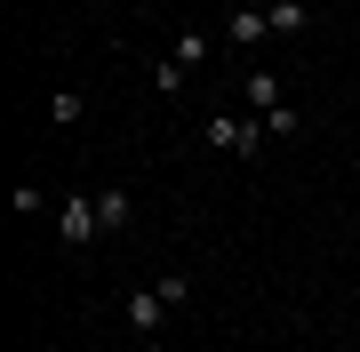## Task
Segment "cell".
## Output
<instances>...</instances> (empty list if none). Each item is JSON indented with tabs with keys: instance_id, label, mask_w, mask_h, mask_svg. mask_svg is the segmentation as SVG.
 <instances>
[{
	"instance_id": "11",
	"label": "cell",
	"mask_w": 360,
	"mask_h": 352,
	"mask_svg": "<svg viewBox=\"0 0 360 352\" xmlns=\"http://www.w3.org/2000/svg\"><path fill=\"white\" fill-rule=\"evenodd\" d=\"M153 288H160V304H168V313H176V304H184V296H193V280H184V273H160Z\"/></svg>"
},
{
	"instance_id": "9",
	"label": "cell",
	"mask_w": 360,
	"mask_h": 352,
	"mask_svg": "<svg viewBox=\"0 0 360 352\" xmlns=\"http://www.w3.org/2000/svg\"><path fill=\"white\" fill-rule=\"evenodd\" d=\"M96 216H104V233H129V193L104 184V193H96Z\"/></svg>"
},
{
	"instance_id": "2",
	"label": "cell",
	"mask_w": 360,
	"mask_h": 352,
	"mask_svg": "<svg viewBox=\"0 0 360 352\" xmlns=\"http://www.w3.org/2000/svg\"><path fill=\"white\" fill-rule=\"evenodd\" d=\"M96 240H104L96 193H65V209H56V248H65V256H89Z\"/></svg>"
},
{
	"instance_id": "3",
	"label": "cell",
	"mask_w": 360,
	"mask_h": 352,
	"mask_svg": "<svg viewBox=\"0 0 360 352\" xmlns=\"http://www.w3.org/2000/svg\"><path fill=\"white\" fill-rule=\"evenodd\" d=\"M120 320H129V337H160V320H168V304H160V288H129V304H120Z\"/></svg>"
},
{
	"instance_id": "12",
	"label": "cell",
	"mask_w": 360,
	"mask_h": 352,
	"mask_svg": "<svg viewBox=\"0 0 360 352\" xmlns=\"http://www.w3.org/2000/svg\"><path fill=\"white\" fill-rule=\"evenodd\" d=\"M296 129H304V112H288V105H281V112H264V136H281V144H288Z\"/></svg>"
},
{
	"instance_id": "8",
	"label": "cell",
	"mask_w": 360,
	"mask_h": 352,
	"mask_svg": "<svg viewBox=\"0 0 360 352\" xmlns=\"http://www.w3.org/2000/svg\"><path fill=\"white\" fill-rule=\"evenodd\" d=\"M184 80H193V72H184L176 56L160 48V56H153V96H184Z\"/></svg>"
},
{
	"instance_id": "10",
	"label": "cell",
	"mask_w": 360,
	"mask_h": 352,
	"mask_svg": "<svg viewBox=\"0 0 360 352\" xmlns=\"http://www.w3.org/2000/svg\"><path fill=\"white\" fill-rule=\"evenodd\" d=\"M49 120H56V129H80V96L56 89V96H49Z\"/></svg>"
},
{
	"instance_id": "13",
	"label": "cell",
	"mask_w": 360,
	"mask_h": 352,
	"mask_svg": "<svg viewBox=\"0 0 360 352\" xmlns=\"http://www.w3.org/2000/svg\"><path fill=\"white\" fill-rule=\"evenodd\" d=\"M136 352H168V344H160V337H144V344H136Z\"/></svg>"
},
{
	"instance_id": "6",
	"label": "cell",
	"mask_w": 360,
	"mask_h": 352,
	"mask_svg": "<svg viewBox=\"0 0 360 352\" xmlns=\"http://www.w3.org/2000/svg\"><path fill=\"white\" fill-rule=\"evenodd\" d=\"M264 25L281 32V40H296V32H312V0H272V8H264Z\"/></svg>"
},
{
	"instance_id": "4",
	"label": "cell",
	"mask_w": 360,
	"mask_h": 352,
	"mask_svg": "<svg viewBox=\"0 0 360 352\" xmlns=\"http://www.w3.org/2000/svg\"><path fill=\"white\" fill-rule=\"evenodd\" d=\"M240 96H248V112H257V120L288 105V89H281V72H264V65H248V72H240Z\"/></svg>"
},
{
	"instance_id": "7",
	"label": "cell",
	"mask_w": 360,
	"mask_h": 352,
	"mask_svg": "<svg viewBox=\"0 0 360 352\" xmlns=\"http://www.w3.org/2000/svg\"><path fill=\"white\" fill-rule=\"evenodd\" d=\"M168 56H176L184 72H200V65H208V32H193V25H184L176 40H168Z\"/></svg>"
},
{
	"instance_id": "5",
	"label": "cell",
	"mask_w": 360,
	"mask_h": 352,
	"mask_svg": "<svg viewBox=\"0 0 360 352\" xmlns=\"http://www.w3.org/2000/svg\"><path fill=\"white\" fill-rule=\"evenodd\" d=\"M272 25H264V8H232L224 16V48H264Z\"/></svg>"
},
{
	"instance_id": "1",
	"label": "cell",
	"mask_w": 360,
	"mask_h": 352,
	"mask_svg": "<svg viewBox=\"0 0 360 352\" xmlns=\"http://www.w3.org/2000/svg\"><path fill=\"white\" fill-rule=\"evenodd\" d=\"M200 144H217V152H232V160H257L264 152V120L257 112H208L200 120Z\"/></svg>"
}]
</instances>
